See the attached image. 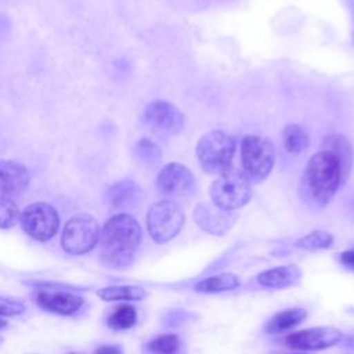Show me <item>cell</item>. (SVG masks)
<instances>
[{"mask_svg":"<svg viewBox=\"0 0 354 354\" xmlns=\"http://www.w3.org/2000/svg\"><path fill=\"white\" fill-rule=\"evenodd\" d=\"M134 153L137 156V159L147 165V166H153L156 165L160 158H162V152L159 149V147L148 140V138H141L137 144H136V148H134Z\"/></svg>","mask_w":354,"mask_h":354,"instance_id":"25","label":"cell"},{"mask_svg":"<svg viewBox=\"0 0 354 354\" xmlns=\"http://www.w3.org/2000/svg\"><path fill=\"white\" fill-rule=\"evenodd\" d=\"M282 144L289 153L299 155L310 147V137L300 124L289 123L283 127Z\"/></svg>","mask_w":354,"mask_h":354,"instance_id":"21","label":"cell"},{"mask_svg":"<svg viewBox=\"0 0 354 354\" xmlns=\"http://www.w3.org/2000/svg\"><path fill=\"white\" fill-rule=\"evenodd\" d=\"M342 340L343 333L340 329L333 326H315L290 333L286 336L285 343L293 350L315 351L336 346Z\"/></svg>","mask_w":354,"mask_h":354,"instance_id":"9","label":"cell"},{"mask_svg":"<svg viewBox=\"0 0 354 354\" xmlns=\"http://www.w3.org/2000/svg\"><path fill=\"white\" fill-rule=\"evenodd\" d=\"M19 221L25 234L39 242L51 239L59 227L58 212L44 202H36L26 206Z\"/></svg>","mask_w":354,"mask_h":354,"instance_id":"8","label":"cell"},{"mask_svg":"<svg viewBox=\"0 0 354 354\" xmlns=\"http://www.w3.org/2000/svg\"><path fill=\"white\" fill-rule=\"evenodd\" d=\"M184 213L171 199L153 203L147 213V230L156 243L171 241L184 225Z\"/></svg>","mask_w":354,"mask_h":354,"instance_id":"6","label":"cell"},{"mask_svg":"<svg viewBox=\"0 0 354 354\" xmlns=\"http://www.w3.org/2000/svg\"><path fill=\"white\" fill-rule=\"evenodd\" d=\"M195 223L212 235H224L236 221V214L232 212L221 210L214 205L199 203L194 209Z\"/></svg>","mask_w":354,"mask_h":354,"instance_id":"13","label":"cell"},{"mask_svg":"<svg viewBox=\"0 0 354 354\" xmlns=\"http://www.w3.org/2000/svg\"><path fill=\"white\" fill-rule=\"evenodd\" d=\"M343 184L340 165L328 151L321 149L314 153L303 171L300 181V196L304 202L325 207Z\"/></svg>","mask_w":354,"mask_h":354,"instance_id":"2","label":"cell"},{"mask_svg":"<svg viewBox=\"0 0 354 354\" xmlns=\"http://www.w3.org/2000/svg\"><path fill=\"white\" fill-rule=\"evenodd\" d=\"M69 354H75V353H69Z\"/></svg>","mask_w":354,"mask_h":354,"instance_id":"33","label":"cell"},{"mask_svg":"<svg viewBox=\"0 0 354 354\" xmlns=\"http://www.w3.org/2000/svg\"><path fill=\"white\" fill-rule=\"evenodd\" d=\"M307 317V310L301 307L286 308L274 314L266 324L267 333H282L295 329Z\"/></svg>","mask_w":354,"mask_h":354,"instance_id":"18","label":"cell"},{"mask_svg":"<svg viewBox=\"0 0 354 354\" xmlns=\"http://www.w3.org/2000/svg\"><path fill=\"white\" fill-rule=\"evenodd\" d=\"M137 322V308L131 304H119L106 318V325L113 330L130 329Z\"/></svg>","mask_w":354,"mask_h":354,"instance_id":"22","label":"cell"},{"mask_svg":"<svg viewBox=\"0 0 354 354\" xmlns=\"http://www.w3.org/2000/svg\"><path fill=\"white\" fill-rule=\"evenodd\" d=\"M344 347H347V348H351V350H354V335H350V336L347 337V340H346V344H344Z\"/></svg>","mask_w":354,"mask_h":354,"instance_id":"31","label":"cell"},{"mask_svg":"<svg viewBox=\"0 0 354 354\" xmlns=\"http://www.w3.org/2000/svg\"><path fill=\"white\" fill-rule=\"evenodd\" d=\"M141 238V227L133 216L127 213L112 216L101 232L100 261L112 270H127L134 263V250Z\"/></svg>","mask_w":354,"mask_h":354,"instance_id":"1","label":"cell"},{"mask_svg":"<svg viewBox=\"0 0 354 354\" xmlns=\"http://www.w3.org/2000/svg\"><path fill=\"white\" fill-rule=\"evenodd\" d=\"M333 243V235L322 230H314L310 234L295 241V246L304 250H321L328 249Z\"/></svg>","mask_w":354,"mask_h":354,"instance_id":"24","label":"cell"},{"mask_svg":"<svg viewBox=\"0 0 354 354\" xmlns=\"http://www.w3.org/2000/svg\"><path fill=\"white\" fill-rule=\"evenodd\" d=\"M235 138L223 130H212L196 144L201 167L209 174H223L231 169L235 153Z\"/></svg>","mask_w":354,"mask_h":354,"instance_id":"3","label":"cell"},{"mask_svg":"<svg viewBox=\"0 0 354 354\" xmlns=\"http://www.w3.org/2000/svg\"><path fill=\"white\" fill-rule=\"evenodd\" d=\"M158 189L171 198L187 196L195 187V178L191 170L181 163H167L156 177Z\"/></svg>","mask_w":354,"mask_h":354,"instance_id":"10","label":"cell"},{"mask_svg":"<svg viewBox=\"0 0 354 354\" xmlns=\"http://www.w3.org/2000/svg\"><path fill=\"white\" fill-rule=\"evenodd\" d=\"M94 354H123V350L115 344H102L94 351Z\"/></svg>","mask_w":354,"mask_h":354,"instance_id":"29","label":"cell"},{"mask_svg":"<svg viewBox=\"0 0 354 354\" xmlns=\"http://www.w3.org/2000/svg\"><path fill=\"white\" fill-rule=\"evenodd\" d=\"M6 326H7V322L0 318V329H1V328H6Z\"/></svg>","mask_w":354,"mask_h":354,"instance_id":"32","label":"cell"},{"mask_svg":"<svg viewBox=\"0 0 354 354\" xmlns=\"http://www.w3.org/2000/svg\"><path fill=\"white\" fill-rule=\"evenodd\" d=\"M301 277V270L295 264L278 266L257 275V282L267 289H283L295 285Z\"/></svg>","mask_w":354,"mask_h":354,"instance_id":"16","label":"cell"},{"mask_svg":"<svg viewBox=\"0 0 354 354\" xmlns=\"http://www.w3.org/2000/svg\"><path fill=\"white\" fill-rule=\"evenodd\" d=\"M144 120L155 130L169 134H177L184 127V115L173 104L155 100L144 109Z\"/></svg>","mask_w":354,"mask_h":354,"instance_id":"11","label":"cell"},{"mask_svg":"<svg viewBox=\"0 0 354 354\" xmlns=\"http://www.w3.org/2000/svg\"><path fill=\"white\" fill-rule=\"evenodd\" d=\"M142 189L138 184L130 180L115 183L108 189V201L113 207H130L137 205L142 198Z\"/></svg>","mask_w":354,"mask_h":354,"instance_id":"17","label":"cell"},{"mask_svg":"<svg viewBox=\"0 0 354 354\" xmlns=\"http://www.w3.org/2000/svg\"><path fill=\"white\" fill-rule=\"evenodd\" d=\"M30 181L28 169L15 160H0V194L3 196L18 195Z\"/></svg>","mask_w":354,"mask_h":354,"instance_id":"14","label":"cell"},{"mask_svg":"<svg viewBox=\"0 0 354 354\" xmlns=\"http://www.w3.org/2000/svg\"><path fill=\"white\" fill-rule=\"evenodd\" d=\"M322 149L330 152L339 162L340 165V171H342V180L346 183L348 178L351 169H353V147L348 138H346L342 134H330L326 136L322 141Z\"/></svg>","mask_w":354,"mask_h":354,"instance_id":"15","label":"cell"},{"mask_svg":"<svg viewBox=\"0 0 354 354\" xmlns=\"http://www.w3.org/2000/svg\"><path fill=\"white\" fill-rule=\"evenodd\" d=\"M19 209L10 196L0 195V228L8 230L19 220Z\"/></svg>","mask_w":354,"mask_h":354,"instance_id":"26","label":"cell"},{"mask_svg":"<svg viewBox=\"0 0 354 354\" xmlns=\"http://www.w3.org/2000/svg\"><path fill=\"white\" fill-rule=\"evenodd\" d=\"M36 303L44 311L58 315H73L83 307L84 299L65 290L46 289L36 295Z\"/></svg>","mask_w":354,"mask_h":354,"instance_id":"12","label":"cell"},{"mask_svg":"<svg viewBox=\"0 0 354 354\" xmlns=\"http://www.w3.org/2000/svg\"><path fill=\"white\" fill-rule=\"evenodd\" d=\"M100 235V225L93 216L77 214L66 221L61 235V246L69 254H84L97 246Z\"/></svg>","mask_w":354,"mask_h":354,"instance_id":"7","label":"cell"},{"mask_svg":"<svg viewBox=\"0 0 354 354\" xmlns=\"http://www.w3.org/2000/svg\"><path fill=\"white\" fill-rule=\"evenodd\" d=\"M239 285H241V281L235 274L224 272V274L212 275L201 279L194 285V290L198 293H220V292L234 290Z\"/></svg>","mask_w":354,"mask_h":354,"instance_id":"19","label":"cell"},{"mask_svg":"<svg viewBox=\"0 0 354 354\" xmlns=\"http://www.w3.org/2000/svg\"><path fill=\"white\" fill-rule=\"evenodd\" d=\"M10 30V21L7 17L0 15V36L7 35Z\"/></svg>","mask_w":354,"mask_h":354,"instance_id":"30","label":"cell"},{"mask_svg":"<svg viewBox=\"0 0 354 354\" xmlns=\"http://www.w3.org/2000/svg\"><path fill=\"white\" fill-rule=\"evenodd\" d=\"M26 304L18 299L0 296V315L3 317H17L24 314Z\"/></svg>","mask_w":354,"mask_h":354,"instance_id":"27","label":"cell"},{"mask_svg":"<svg viewBox=\"0 0 354 354\" xmlns=\"http://www.w3.org/2000/svg\"><path fill=\"white\" fill-rule=\"evenodd\" d=\"M97 295L105 301H136L142 300L147 292L138 285H113L100 289Z\"/></svg>","mask_w":354,"mask_h":354,"instance_id":"20","label":"cell"},{"mask_svg":"<svg viewBox=\"0 0 354 354\" xmlns=\"http://www.w3.org/2000/svg\"><path fill=\"white\" fill-rule=\"evenodd\" d=\"M210 199L221 210L234 212L245 206L252 198V183L239 170H227L212 183Z\"/></svg>","mask_w":354,"mask_h":354,"instance_id":"4","label":"cell"},{"mask_svg":"<svg viewBox=\"0 0 354 354\" xmlns=\"http://www.w3.org/2000/svg\"><path fill=\"white\" fill-rule=\"evenodd\" d=\"M147 354H180L181 342L176 333L156 336L145 344Z\"/></svg>","mask_w":354,"mask_h":354,"instance_id":"23","label":"cell"},{"mask_svg":"<svg viewBox=\"0 0 354 354\" xmlns=\"http://www.w3.org/2000/svg\"><path fill=\"white\" fill-rule=\"evenodd\" d=\"M241 163L242 171L250 183H261L271 173L275 163L274 144L266 137L245 136L241 141Z\"/></svg>","mask_w":354,"mask_h":354,"instance_id":"5","label":"cell"},{"mask_svg":"<svg viewBox=\"0 0 354 354\" xmlns=\"http://www.w3.org/2000/svg\"><path fill=\"white\" fill-rule=\"evenodd\" d=\"M340 263L350 268V270H354V249H350V250H344L343 253H340V257H339Z\"/></svg>","mask_w":354,"mask_h":354,"instance_id":"28","label":"cell"}]
</instances>
